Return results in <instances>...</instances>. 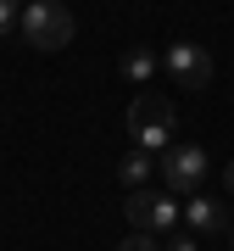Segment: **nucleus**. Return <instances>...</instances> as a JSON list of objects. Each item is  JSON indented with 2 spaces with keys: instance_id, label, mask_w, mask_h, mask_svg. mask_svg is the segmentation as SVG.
Segmentation results:
<instances>
[{
  "instance_id": "obj_5",
  "label": "nucleus",
  "mask_w": 234,
  "mask_h": 251,
  "mask_svg": "<svg viewBox=\"0 0 234 251\" xmlns=\"http://www.w3.org/2000/svg\"><path fill=\"white\" fill-rule=\"evenodd\" d=\"M162 67H167V78H173V84H184V90H207V84H212V56L201 50V45H189V39L167 45Z\"/></svg>"
},
{
  "instance_id": "obj_1",
  "label": "nucleus",
  "mask_w": 234,
  "mask_h": 251,
  "mask_svg": "<svg viewBox=\"0 0 234 251\" xmlns=\"http://www.w3.org/2000/svg\"><path fill=\"white\" fill-rule=\"evenodd\" d=\"M17 28H23V39L34 50H62L67 39H72V11L62 6V0H28L23 6V17H17Z\"/></svg>"
},
{
  "instance_id": "obj_11",
  "label": "nucleus",
  "mask_w": 234,
  "mask_h": 251,
  "mask_svg": "<svg viewBox=\"0 0 234 251\" xmlns=\"http://www.w3.org/2000/svg\"><path fill=\"white\" fill-rule=\"evenodd\" d=\"M223 184H229V190H234V162H229V168H223Z\"/></svg>"
},
{
  "instance_id": "obj_9",
  "label": "nucleus",
  "mask_w": 234,
  "mask_h": 251,
  "mask_svg": "<svg viewBox=\"0 0 234 251\" xmlns=\"http://www.w3.org/2000/svg\"><path fill=\"white\" fill-rule=\"evenodd\" d=\"M17 17H23V0H0V39L17 28Z\"/></svg>"
},
{
  "instance_id": "obj_6",
  "label": "nucleus",
  "mask_w": 234,
  "mask_h": 251,
  "mask_svg": "<svg viewBox=\"0 0 234 251\" xmlns=\"http://www.w3.org/2000/svg\"><path fill=\"white\" fill-rule=\"evenodd\" d=\"M184 224H189V234L201 240V234H217V229H229L234 218L223 212V201H212V196H201V190H195V196H189V206H184Z\"/></svg>"
},
{
  "instance_id": "obj_12",
  "label": "nucleus",
  "mask_w": 234,
  "mask_h": 251,
  "mask_svg": "<svg viewBox=\"0 0 234 251\" xmlns=\"http://www.w3.org/2000/svg\"><path fill=\"white\" fill-rule=\"evenodd\" d=\"M229 246H234V224H229Z\"/></svg>"
},
{
  "instance_id": "obj_7",
  "label": "nucleus",
  "mask_w": 234,
  "mask_h": 251,
  "mask_svg": "<svg viewBox=\"0 0 234 251\" xmlns=\"http://www.w3.org/2000/svg\"><path fill=\"white\" fill-rule=\"evenodd\" d=\"M156 73H162V56H156L151 45H128L123 50V78L128 84H151Z\"/></svg>"
},
{
  "instance_id": "obj_2",
  "label": "nucleus",
  "mask_w": 234,
  "mask_h": 251,
  "mask_svg": "<svg viewBox=\"0 0 234 251\" xmlns=\"http://www.w3.org/2000/svg\"><path fill=\"white\" fill-rule=\"evenodd\" d=\"M128 134H134L140 151H167V134H173V100H162V90H140L134 106H128Z\"/></svg>"
},
{
  "instance_id": "obj_13",
  "label": "nucleus",
  "mask_w": 234,
  "mask_h": 251,
  "mask_svg": "<svg viewBox=\"0 0 234 251\" xmlns=\"http://www.w3.org/2000/svg\"><path fill=\"white\" fill-rule=\"evenodd\" d=\"M117 251H128V246H117Z\"/></svg>"
},
{
  "instance_id": "obj_8",
  "label": "nucleus",
  "mask_w": 234,
  "mask_h": 251,
  "mask_svg": "<svg viewBox=\"0 0 234 251\" xmlns=\"http://www.w3.org/2000/svg\"><path fill=\"white\" fill-rule=\"evenodd\" d=\"M151 173H156L151 151H140V145H134V151L123 156V168H117V184H123V190H145V179H151Z\"/></svg>"
},
{
  "instance_id": "obj_10",
  "label": "nucleus",
  "mask_w": 234,
  "mask_h": 251,
  "mask_svg": "<svg viewBox=\"0 0 234 251\" xmlns=\"http://www.w3.org/2000/svg\"><path fill=\"white\" fill-rule=\"evenodd\" d=\"M162 251H201V240H195V234H167Z\"/></svg>"
},
{
  "instance_id": "obj_3",
  "label": "nucleus",
  "mask_w": 234,
  "mask_h": 251,
  "mask_svg": "<svg viewBox=\"0 0 234 251\" xmlns=\"http://www.w3.org/2000/svg\"><path fill=\"white\" fill-rule=\"evenodd\" d=\"M123 218L134 224V234H173V224H179V201L167 196V190H128V206H123Z\"/></svg>"
},
{
  "instance_id": "obj_4",
  "label": "nucleus",
  "mask_w": 234,
  "mask_h": 251,
  "mask_svg": "<svg viewBox=\"0 0 234 251\" xmlns=\"http://www.w3.org/2000/svg\"><path fill=\"white\" fill-rule=\"evenodd\" d=\"M207 179V145H167L162 151V190L167 196H195Z\"/></svg>"
}]
</instances>
